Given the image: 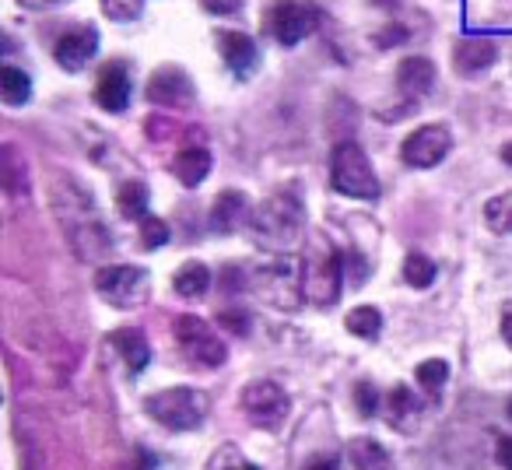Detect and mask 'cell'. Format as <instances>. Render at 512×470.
Returning <instances> with one entry per match:
<instances>
[{"label": "cell", "instance_id": "30bf717a", "mask_svg": "<svg viewBox=\"0 0 512 470\" xmlns=\"http://www.w3.org/2000/svg\"><path fill=\"white\" fill-rule=\"evenodd\" d=\"M242 411L256 428H278L292 411V400L274 379H256L242 390Z\"/></svg>", "mask_w": 512, "mask_h": 470}, {"label": "cell", "instance_id": "d6986e66", "mask_svg": "<svg viewBox=\"0 0 512 470\" xmlns=\"http://www.w3.org/2000/svg\"><path fill=\"white\" fill-rule=\"evenodd\" d=\"M218 53L235 74H249L260 60V50L246 32H218Z\"/></svg>", "mask_w": 512, "mask_h": 470}, {"label": "cell", "instance_id": "d6a6232c", "mask_svg": "<svg viewBox=\"0 0 512 470\" xmlns=\"http://www.w3.org/2000/svg\"><path fill=\"white\" fill-rule=\"evenodd\" d=\"M165 243H169V225L158 214H148L141 221V246L144 250H162Z\"/></svg>", "mask_w": 512, "mask_h": 470}, {"label": "cell", "instance_id": "44dd1931", "mask_svg": "<svg viewBox=\"0 0 512 470\" xmlns=\"http://www.w3.org/2000/svg\"><path fill=\"white\" fill-rule=\"evenodd\" d=\"M207 172H211V151H207L204 144H190V148H183L172 158V176L183 186H190V190L204 183Z\"/></svg>", "mask_w": 512, "mask_h": 470}, {"label": "cell", "instance_id": "3957f363", "mask_svg": "<svg viewBox=\"0 0 512 470\" xmlns=\"http://www.w3.org/2000/svg\"><path fill=\"white\" fill-rule=\"evenodd\" d=\"M344 288V257L323 232L306 235L302 250V299L327 309L341 299Z\"/></svg>", "mask_w": 512, "mask_h": 470}, {"label": "cell", "instance_id": "8fae6325", "mask_svg": "<svg viewBox=\"0 0 512 470\" xmlns=\"http://www.w3.org/2000/svg\"><path fill=\"white\" fill-rule=\"evenodd\" d=\"M449 148H453V134L446 123H421L400 144V162L411 169H435L449 155Z\"/></svg>", "mask_w": 512, "mask_h": 470}, {"label": "cell", "instance_id": "b9f144b4", "mask_svg": "<svg viewBox=\"0 0 512 470\" xmlns=\"http://www.w3.org/2000/svg\"><path fill=\"white\" fill-rule=\"evenodd\" d=\"M502 162H505V165H512V141L502 148Z\"/></svg>", "mask_w": 512, "mask_h": 470}, {"label": "cell", "instance_id": "cb8c5ba5", "mask_svg": "<svg viewBox=\"0 0 512 470\" xmlns=\"http://www.w3.org/2000/svg\"><path fill=\"white\" fill-rule=\"evenodd\" d=\"M172 288H176L183 299H200V295H207V288H211V271H207V264H200V260H186L176 271V278H172Z\"/></svg>", "mask_w": 512, "mask_h": 470}, {"label": "cell", "instance_id": "ffe728a7", "mask_svg": "<svg viewBox=\"0 0 512 470\" xmlns=\"http://www.w3.org/2000/svg\"><path fill=\"white\" fill-rule=\"evenodd\" d=\"M386 414L397 432H414L421 425V400L407 383H397L386 397Z\"/></svg>", "mask_w": 512, "mask_h": 470}, {"label": "cell", "instance_id": "4dcf8cb0", "mask_svg": "<svg viewBox=\"0 0 512 470\" xmlns=\"http://www.w3.org/2000/svg\"><path fill=\"white\" fill-rule=\"evenodd\" d=\"M207 470H260L256 463H249L246 456L239 453V446L225 442V446L214 449V456L207 460Z\"/></svg>", "mask_w": 512, "mask_h": 470}, {"label": "cell", "instance_id": "5bb4252c", "mask_svg": "<svg viewBox=\"0 0 512 470\" xmlns=\"http://www.w3.org/2000/svg\"><path fill=\"white\" fill-rule=\"evenodd\" d=\"M95 50H99V32L95 29H71L57 39V46H53V60H57L64 71H81V67L95 57Z\"/></svg>", "mask_w": 512, "mask_h": 470}, {"label": "cell", "instance_id": "1f68e13d", "mask_svg": "<svg viewBox=\"0 0 512 470\" xmlns=\"http://www.w3.org/2000/svg\"><path fill=\"white\" fill-rule=\"evenodd\" d=\"M99 8L113 22H137L144 11V0H99Z\"/></svg>", "mask_w": 512, "mask_h": 470}, {"label": "cell", "instance_id": "277c9868", "mask_svg": "<svg viewBox=\"0 0 512 470\" xmlns=\"http://www.w3.org/2000/svg\"><path fill=\"white\" fill-rule=\"evenodd\" d=\"M207 407H211V400L197 386H169V390H158L144 400V411L151 414V421H158L169 432L200 428V421L207 418Z\"/></svg>", "mask_w": 512, "mask_h": 470}, {"label": "cell", "instance_id": "e0dca14e", "mask_svg": "<svg viewBox=\"0 0 512 470\" xmlns=\"http://www.w3.org/2000/svg\"><path fill=\"white\" fill-rule=\"evenodd\" d=\"M397 88L407 102L425 99L435 88V64L428 57H407L397 64Z\"/></svg>", "mask_w": 512, "mask_h": 470}, {"label": "cell", "instance_id": "9c48e42d", "mask_svg": "<svg viewBox=\"0 0 512 470\" xmlns=\"http://www.w3.org/2000/svg\"><path fill=\"white\" fill-rule=\"evenodd\" d=\"M249 285L260 292V299L278 309H295L302 299V271L295 267L292 257H281V260H274V264L260 267V271L249 278Z\"/></svg>", "mask_w": 512, "mask_h": 470}, {"label": "cell", "instance_id": "7a4b0ae2", "mask_svg": "<svg viewBox=\"0 0 512 470\" xmlns=\"http://www.w3.org/2000/svg\"><path fill=\"white\" fill-rule=\"evenodd\" d=\"M249 239L267 253H288L306 239V207L295 190H278L253 207L249 214Z\"/></svg>", "mask_w": 512, "mask_h": 470}, {"label": "cell", "instance_id": "52a82bcc", "mask_svg": "<svg viewBox=\"0 0 512 470\" xmlns=\"http://www.w3.org/2000/svg\"><path fill=\"white\" fill-rule=\"evenodd\" d=\"M176 344L193 365H204V369H218V365L228 362V348L218 337V330H211V323L193 313L176 320Z\"/></svg>", "mask_w": 512, "mask_h": 470}, {"label": "cell", "instance_id": "f1b7e54d", "mask_svg": "<svg viewBox=\"0 0 512 470\" xmlns=\"http://www.w3.org/2000/svg\"><path fill=\"white\" fill-rule=\"evenodd\" d=\"M400 274H404L407 285L418 288V292H421V288L432 285L435 274H439V271H435V260H432V257H425V253H407L404 271H400Z\"/></svg>", "mask_w": 512, "mask_h": 470}, {"label": "cell", "instance_id": "74e56055", "mask_svg": "<svg viewBox=\"0 0 512 470\" xmlns=\"http://www.w3.org/2000/svg\"><path fill=\"white\" fill-rule=\"evenodd\" d=\"M495 460L502 463L505 470H512V435H502L495 446Z\"/></svg>", "mask_w": 512, "mask_h": 470}, {"label": "cell", "instance_id": "2e32d148", "mask_svg": "<svg viewBox=\"0 0 512 470\" xmlns=\"http://www.w3.org/2000/svg\"><path fill=\"white\" fill-rule=\"evenodd\" d=\"M109 344L116 348V355L123 358V365H127L130 376H141L144 369H148L151 362V341L144 330L137 327H116L113 334H109Z\"/></svg>", "mask_w": 512, "mask_h": 470}, {"label": "cell", "instance_id": "9a60e30c", "mask_svg": "<svg viewBox=\"0 0 512 470\" xmlns=\"http://www.w3.org/2000/svg\"><path fill=\"white\" fill-rule=\"evenodd\" d=\"M498 60V46L488 36H463L453 50V67L463 78H474V74L488 71Z\"/></svg>", "mask_w": 512, "mask_h": 470}, {"label": "cell", "instance_id": "ba28073f", "mask_svg": "<svg viewBox=\"0 0 512 470\" xmlns=\"http://www.w3.org/2000/svg\"><path fill=\"white\" fill-rule=\"evenodd\" d=\"M95 292L113 309H137L148 299V271L130 264H109L95 274Z\"/></svg>", "mask_w": 512, "mask_h": 470}, {"label": "cell", "instance_id": "5b68a950", "mask_svg": "<svg viewBox=\"0 0 512 470\" xmlns=\"http://www.w3.org/2000/svg\"><path fill=\"white\" fill-rule=\"evenodd\" d=\"M330 183L337 193L344 197H358V200H376L379 197V176L372 169L369 155L362 151V144L344 141L334 148L330 158Z\"/></svg>", "mask_w": 512, "mask_h": 470}, {"label": "cell", "instance_id": "60d3db41", "mask_svg": "<svg viewBox=\"0 0 512 470\" xmlns=\"http://www.w3.org/2000/svg\"><path fill=\"white\" fill-rule=\"evenodd\" d=\"M306 470H341V460H337V456H320V460H313Z\"/></svg>", "mask_w": 512, "mask_h": 470}, {"label": "cell", "instance_id": "ab89813d", "mask_svg": "<svg viewBox=\"0 0 512 470\" xmlns=\"http://www.w3.org/2000/svg\"><path fill=\"white\" fill-rule=\"evenodd\" d=\"M502 337L512 348V302H505V309H502Z\"/></svg>", "mask_w": 512, "mask_h": 470}, {"label": "cell", "instance_id": "6da1fadb", "mask_svg": "<svg viewBox=\"0 0 512 470\" xmlns=\"http://www.w3.org/2000/svg\"><path fill=\"white\" fill-rule=\"evenodd\" d=\"M53 211L60 214V225H64L78 260L99 264V260L109 257L113 239H109V232H106V225H102L99 211H95L92 197H88L74 179L53 183Z\"/></svg>", "mask_w": 512, "mask_h": 470}, {"label": "cell", "instance_id": "7402d4cb", "mask_svg": "<svg viewBox=\"0 0 512 470\" xmlns=\"http://www.w3.org/2000/svg\"><path fill=\"white\" fill-rule=\"evenodd\" d=\"M348 460L355 470H393V460L386 453L383 442L369 439V435H358L348 442Z\"/></svg>", "mask_w": 512, "mask_h": 470}, {"label": "cell", "instance_id": "7bdbcfd3", "mask_svg": "<svg viewBox=\"0 0 512 470\" xmlns=\"http://www.w3.org/2000/svg\"><path fill=\"white\" fill-rule=\"evenodd\" d=\"M505 414H509V421H512V397H509V404H505Z\"/></svg>", "mask_w": 512, "mask_h": 470}, {"label": "cell", "instance_id": "603a6c76", "mask_svg": "<svg viewBox=\"0 0 512 470\" xmlns=\"http://www.w3.org/2000/svg\"><path fill=\"white\" fill-rule=\"evenodd\" d=\"M32 95V78L29 71H22V67L15 64H4L0 67V99H4V106H25Z\"/></svg>", "mask_w": 512, "mask_h": 470}, {"label": "cell", "instance_id": "7c38bea8", "mask_svg": "<svg viewBox=\"0 0 512 470\" xmlns=\"http://www.w3.org/2000/svg\"><path fill=\"white\" fill-rule=\"evenodd\" d=\"M144 99L151 106H165V109H190L193 99H197V88H193L190 74L176 64L158 67L148 78V88H144Z\"/></svg>", "mask_w": 512, "mask_h": 470}, {"label": "cell", "instance_id": "4fadbf2b", "mask_svg": "<svg viewBox=\"0 0 512 470\" xmlns=\"http://www.w3.org/2000/svg\"><path fill=\"white\" fill-rule=\"evenodd\" d=\"M95 102L106 113H123L130 106V67L127 60H109L95 78Z\"/></svg>", "mask_w": 512, "mask_h": 470}, {"label": "cell", "instance_id": "f35d334b", "mask_svg": "<svg viewBox=\"0 0 512 470\" xmlns=\"http://www.w3.org/2000/svg\"><path fill=\"white\" fill-rule=\"evenodd\" d=\"M22 8L29 11H53V8H64V4H71V0H18Z\"/></svg>", "mask_w": 512, "mask_h": 470}, {"label": "cell", "instance_id": "83f0119b", "mask_svg": "<svg viewBox=\"0 0 512 470\" xmlns=\"http://www.w3.org/2000/svg\"><path fill=\"white\" fill-rule=\"evenodd\" d=\"M484 225H488V232L495 235H512V190L498 193V197H491L488 204H484Z\"/></svg>", "mask_w": 512, "mask_h": 470}, {"label": "cell", "instance_id": "4316f807", "mask_svg": "<svg viewBox=\"0 0 512 470\" xmlns=\"http://www.w3.org/2000/svg\"><path fill=\"white\" fill-rule=\"evenodd\" d=\"M344 330L358 341H376L379 330H383V316H379L376 306H355L344 316Z\"/></svg>", "mask_w": 512, "mask_h": 470}, {"label": "cell", "instance_id": "d4e9b609", "mask_svg": "<svg viewBox=\"0 0 512 470\" xmlns=\"http://www.w3.org/2000/svg\"><path fill=\"white\" fill-rule=\"evenodd\" d=\"M0 176H4V190L8 193L29 190V165L18 158L15 144H4V148H0Z\"/></svg>", "mask_w": 512, "mask_h": 470}, {"label": "cell", "instance_id": "e575fe53", "mask_svg": "<svg viewBox=\"0 0 512 470\" xmlns=\"http://www.w3.org/2000/svg\"><path fill=\"white\" fill-rule=\"evenodd\" d=\"M355 407H358V414H362V418H372V414L379 411L376 386H372V383H358L355 386Z\"/></svg>", "mask_w": 512, "mask_h": 470}, {"label": "cell", "instance_id": "d590c367", "mask_svg": "<svg viewBox=\"0 0 512 470\" xmlns=\"http://www.w3.org/2000/svg\"><path fill=\"white\" fill-rule=\"evenodd\" d=\"M200 4H204L207 15L228 18V15H235V11H242V4H246V0H200Z\"/></svg>", "mask_w": 512, "mask_h": 470}, {"label": "cell", "instance_id": "836d02e7", "mask_svg": "<svg viewBox=\"0 0 512 470\" xmlns=\"http://www.w3.org/2000/svg\"><path fill=\"white\" fill-rule=\"evenodd\" d=\"M218 327H225V330H232L235 337H242V334H249V316H246V309H235V306H225L218 313Z\"/></svg>", "mask_w": 512, "mask_h": 470}, {"label": "cell", "instance_id": "8d00e7d4", "mask_svg": "<svg viewBox=\"0 0 512 470\" xmlns=\"http://www.w3.org/2000/svg\"><path fill=\"white\" fill-rule=\"evenodd\" d=\"M169 130H172V123L162 120V116H151V120H148V137H151V141H165V137H172Z\"/></svg>", "mask_w": 512, "mask_h": 470}, {"label": "cell", "instance_id": "ee69618b", "mask_svg": "<svg viewBox=\"0 0 512 470\" xmlns=\"http://www.w3.org/2000/svg\"><path fill=\"white\" fill-rule=\"evenodd\" d=\"M376 4H386V0H376Z\"/></svg>", "mask_w": 512, "mask_h": 470}, {"label": "cell", "instance_id": "f546056e", "mask_svg": "<svg viewBox=\"0 0 512 470\" xmlns=\"http://www.w3.org/2000/svg\"><path fill=\"white\" fill-rule=\"evenodd\" d=\"M414 379H418L421 390H428L435 397L449 379V362L446 358H428V362H421L418 369H414Z\"/></svg>", "mask_w": 512, "mask_h": 470}, {"label": "cell", "instance_id": "484cf974", "mask_svg": "<svg viewBox=\"0 0 512 470\" xmlns=\"http://www.w3.org/2000/svg\"><path fill=\"white\" fill-rule=\"evenodd\" d=\"M148 186L141 183V179H130V183L120 186V193H116V207H120L123 218L130 221H144L148 218Z\"/></svg>", "mask_w": 512, "mask_h": 470}, {"label": "cell", "instance_id": "8992f818", "mask_svg": "<svg viewBox=\"0 0 512 470\" xmlns=\"http://www.w3.org/2000/svg\"><path fill=\"white\" fill-rule=\"evenodd\" d=\"M323 22V11L313 0H274L264 15V25L271 32V39L285 50L299 46L306 36H313Z\"/></svg>", "mask_w": 512, "mask_h": 470}, {"label": "cell", "instance_id": "ac0fdd59", "mask_svg": "<svg viewBox=\"0 0 512 470\" xmlns=\"http://www.w3.org/2000/svg\"><path fill=\"white\" fill-rule=\"evenodd\" d=\"M249 197L242 190H221L211 204V228L214 232H235L239 225H249Z\"/></svg>", "mask_w": 512, "mask_h": 470}]
</instances>
